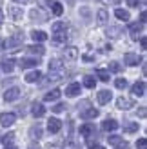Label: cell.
I'll list each match as a JSON object with an SVG mask.
<instances>
[{
  "label": "cell",
  "mask_w": 147,
  "mask_h": 149,
  "mask_svg": "<svg viewBox=\"0 0 147 149\" xmlns=\"http://www.w3.org/2000/svg\"><path fill=\"white\" fill-rule=\"evenodd\" d=\"M31 36H33L35 42H44V40H47V33H44V31H33Z\"/></svg>",
  "instance_id": "cb8c5ba5"
},
{
  "label": "cell",
  "mask_w": 147,
  "mask_h": 149,
  "mask_svg": "<svg viewBox=\"0 0 147 149\" xmlns=\"http://www.w3.org/2000/svg\"><path fill=\"white\" fill-rule=\"evenodd\" d=\"M138 4H140V0H127L129 7H138Z\"/></svg>",
  "instance_id": "ab89813d"
},
{
  "label": "cell",
  "mask_w": 147,
  "mask_h": 149,
  "mask_svg": "<svg viewBox=\"0 0 147 149\" xmlns=\"http://www.w3.org/2000/svg\"><path fill=\"white\" fill-rule=\"evenodd\" d=\"M51 11H53V15H56V17H60V15L64 13V7L60 2H53L51 4Z\"/></svg>",
  "instance_id": "d4e9b609"
},
{
  "label": "cell",
  "mask_w": 147,
  "mask_h": 149,
  "mask_svg": "<svg viewBox=\"0 0 147 149\" xmlns=\"http://www.w3.org/2000/svg\"><path fill=\"white\" fill-rule=\"evenodd\" d=\"M96 77L102 82H109V71L107 69H96Z\"/></svg>",
  "instance_id": "83f0119b"
},
{
  "label": "cell",
  "mask_w": 147,
  "mask_h": 149,
  "mask_svg": "<svg viewBox=\"0 0 147 149\" xmlns=\"http://www.w3.org/2000/svg\"><path fill=\"white\" fill-rule=\"evenodd\" d=\"M116 149H129V144L127 142H122L120 146H116Z\"/></svg>",
  "instance_id": "b9f144b4"
},
{
  "label": "cell",
  "mask_w": 147,
  "mask_h": 149,
  "mask_svg": "<svg viewBox=\"0 0 147 149\" xmlns=\"http://www.w3.org/2000/svg\"><path fill=\"white\" fill-rule=\"evenodd\" d=\"M122 142H123V138H122V136H116V135L109 136V144H111V146H114V147H116V146H120Z\"/></svg>",
  "instance_id": "1f68e13d"
},
{
  "label": "cell",
  "mask_w": 147,
  "mask_h": 149,
  "mask_svg": "<svg viewBox=\"0 0 147 149\" xmlns=\"http://www.w3.org/2000/svg\"><path fill=\"white\" fill-rule=\"evenodd\" d=\"M131 93H133V96H144L145 95V82L144 80L136 82V84L131 87Z\"/></svg>",
  "instance_id": "277c9868"
},
{
  "label": "cell",
  "mask_w": 147,
  "mask_h": 149,
  "mask_svg": "<svg viewBox=\"0 0 147 149\" xmlns=\"http://www.w3.org/2000/svg\"><path fill=\"white\" fill-rule=\"evenodd\" d=\"M40 78H42V73H40L38 69H35V71H31V73L26 74V82H29V84H33V82H38Z\"/></svg>",
  "instance_id": "2e32d148"
},
{
  "label": "cell",
  "mask_w": 147,
  "mask_h": 149,
  "mask_svg": "<svg viewBox=\"0 0 147 149\" xmlns=\"http://www.w3.org/2000/svg\"><path fill=\"white\" fill-rule=\"evenodd\" d=\"M0 22H2V13H0Z\"/></svg>",
  "instance_id": "bcb514c9"
},
{
  "label": "cell",
  "mask_w": 147,
  "mask_h": 149,
  "mask_svg": "<svg viewBox=\"0 0 147 149\" xmlns=\"http://www.w3.org/2000/svg\"><path fill=\"white\" fill-rule=\"evenodd\" d=\"M87 146H89V149H105L104 146H98V144H94L93 140H87Z\"/></svg>",
  "instance_id": "74e56055"
},
{
  "label": "cell",
  "mask_w": 147,
  "mask_h": 149,
  "mask_svg": "<svg viewBox=\"0 0 147 149\" xmlns=\"http://www.w3.org/2000/svg\"><path fill=\"white\" fill-rule=\"evenodd\" d=\"M26 51H29V53H33V55H44V53H46V49H44L40 44H35V46H27Z\"/></svg>",
  "instance_id": "d6986e66"
},
{
  "label": "cell",
  "mask_w": 147,
  "mask_h": 149,
  "mask_svg": "<svg viewBox=\"0 0 147 149\" xmlns=\"http://www.w3.org/2000/svg\"><path fill=\"white\" fill-rule=\"evenodd\" d=\"M51 31L55 33H62V31H67V26H65V22H55L53 26H51Z\"/></svg>",
  "instance_id": "ffe728a7"
},
{
  "label": "cell",
  "mask_w": 147,
  "mask_h": 149,
  "mask_svg": "<svg viewBox=\"0 0 147 149\" xmlns=\"http://www.w3.org/2000/svg\"><path fill=\"white\" fill-rule=\"evenodd\" d=\"M138 127H140V125H138L136 122H129V124L123 125V131H126V133H136Z\"/></svg>",
  "instance_id": "4316f807"
},
{
  "label": "cell",
  "mask_w": 147,
  "mask_h": 149,
  "mask_svg": "<svg viewBox=\"0 0 147 149\" xmlns=\"http://www.w3.org/2000/svg\"><path fill=\"white\" fill-rule=\"evenodd\" d=\"M136 147L138 149H147V138H140L136 142Z\"/></svg>",
  "instance_id": "d590c367"
},
{
  "label": "cell",
  "mask_w": 147,
  "mask_h": 149,
  "mask_svg": "<svg viewBox=\"0 0 147 149\" xmlns=\"http://www.w3.org/2000/svg\"><path fill=\"white\" fill-rule=\"evenodd\" d=\"M13 2H17V4H26L27 0H13Z\"/></svg>",
  "instance_id": "f6af8a7d"
},
{
  "label": "cell",
  "mask_w": 147,
  "mask_h": 149,
  "mask_svg": "<svg viewBox=\"0 0 147 149\" xmlns=\"http://www.w3.org/2000/svg\"><path fill=\"white\" fill-rule=\"evenodd\" d=\"M80 135L85 136V138H89L91 135H94V125H93V124H84V125H80Z\"/></svg>",
  "instance_id": "30bf717a"
},
{
  "label": "cell",
  "mask_w": 147,
  "mask_h": 149,
  "mask_svg": "<svg viewBox=\"0 0 147 149\" xmlns=\"http://www.w3.org/2000/svg\"><path fill=\"white\" fill-rule=\"evenodd\" d=\"M29 136H31L33 140H40V138H42V125H40V124L33 125V127L29 129Z\"/></svg>",
  "instance_id": "5bb4252c"
},
{
  "label": "cell",
  "mask_w": 147,
  "mask_h": 149,
  "mask_svg": "<svg viewBox=\"0 0 147 149\" xmlns=\"http://www.w3.org/2000/svg\"><path fill=\"white\" fill-rule=\"evenodd\" d=\"M31 113H33L35 118H42L44 115H46V107H44L40 102H35L33 106H31Z\"/></svg>",
  "instance_id": "5b68a950"
},
{
  "label": "cell",
  "mask_w": 147,
  "mask_h": 149,
  "mask_svg": "<svg viewBox=\"0 0 147 149\" xmlns=\"http://www.w3.org/2000/svg\"><path fill=\"white\" fill-rule=\"evenodd\" d=\"M98 115H100V111H98V109H94V107L85 109V111H82V113H80V116H82L84 120H91V118H96Z\"/></svg>",
  "instance_id": "7c38bea8"
},
{
  "label": "cell",
  "mask_w": 147,
  "mask_h": 149,
  "mask_svg": "<svg viewBox=\"0 0 147 149\" xmlns=\"http://www.w3.org/2000/svg\"><path fill=\"white\" fill-rule=\"evenodd\" d=\"M18 65H20L22 69H27V68H36V65H38V60H36V58H20Z\"/></svg>",
  "instance_id": "52a82bcc"
},
{
  "label": "cell",
  "mask_w": 147,
  "mask_h": 149,
  "mask_svg": "<svg viewBox=\"0 0 147 149\" xmlns=\"http://www.w3.org/2000/svg\"><path fill=\"white\" fill-rule=\"evenodd\" d=\"M140 24H145V11H142L140 15Z\"/></svg>",
  "instance_id": "ee69618b"
},
{
  "label": "cell",
  "mask_w": 147,
  "mask_h": 149,
  "mask_svg": "<svg viewBox=\"0 0 147 149\" xmlns=\"http://www.w3.org/2000/svg\"><path fill=\"white\" fill-rule=\"evenodd\" d=\"M96 18H98V24H107V20H109V13L105 9H100L96 13Z\"/></svg>",
  "instance_id": "603a6c76"
},
{
  "label": "cell",
  "mask_w": 147,
  "mask_h": 149,
  "mask_svg": "<svg viewBox=\"0 0 147 149\" xmlns=\"http://www.w3.org/2000/svg\"><path fill=\"white\" fill-rule=\"evenodd\" d=\"M60 129H62V122L58 120V118H49V120H47V131L49 133L55 135V133H58Z\"/></svg>",
  "instance_id": "3957f363"
},
{
  "label": "cell",
  "mask_w": 147,
  "mask_h": 149,
  "mask_svg": "<svg viewBox=\"0 0 147 149\" xmlns=\"http://www.w3.org/2000/svg\"><path fill=\"white\" fill-rule=\"evenodd\" d=\"M84 86L89 87V89H93L94 86H96V78L91 77V74H87V77H84Z\"/></svg>",
  "instance_id": "484cf974"
},
{
  "label": "cell",
  "mask_w": 147,
  "mask_h": 149,
  "mask_svg": "<svg viewBox=\"0 0 147 149\" xmlns=\"http://www.w3.org/2000/svg\"><path fill=\"white\" fill-rule=\"evenodd\" d=\"M20 42H22V38H20V36H15V38L6 40V44H4V46H7V47H13V46H18Z\"/></svg>",
  "instance_id": "f546056e"
},
{
  "label": "cell",
  "mask_w": 147,
  "mask_h": 149,
  "mask_svg": "<svg viewBox=\"0 0 147 149\" xmlns=\"http://www.w3.org/2000/svg\"><path fill=\"white\" fill-rule=\"evenodd\" d=\"M114 15H116V18H118V20H123V22H127V20L131 18L129 11H126V9H116Z\"/></svg>",
  "instance_id": "7402d4cb"
},
{
  "label": "cell",
  "mask_w": 147,
  "mask_h": 149,
  "mask_svg": "<svg viewBox=\"0 0 147 149\" xmlns=\"http://www.w3.org/2000/svg\"><path fill=\"white\" fill-rule=\"evenodd\" d=\"M53 40H55V42H65V40H67V31H62V33H55Z\"/></svg>",
  "instance_id": "f1b7e54d"
},
{
  "label": "cell",
  "mask_w": 147,
  "mask_h": 149,
  "mask_svg": "<svg viewBox=\"0 0 147 149\" xmlns=\"http://www.w3.org/2000/svg\"><path fill=\"white\" fill-rule=\"evenodd\" d=\"M98 104H102V106H105V104H109V100L113 98V95H111V91H107V89H104V91H100L98 93Z\"/></svg>",
  "instance_id": "9c48e42d"
},
{
  "label": "cell",
  "mask_w": 147,
  "mask_h": 149,
  "mask_svg": "<svg viewBox=\"0 0 147 149\" xmlns=\"http://www.w3.org/2000/svg\"><path fill=\"white\" fill-rule=\"evenodd\" d=\"M6 149H15V147H6Z\"/></svg>",
  "instance_id": "7dc6e473"
},
{
  "label": "cell",
  "mask_w": 147,
  "mask_h": 149,
  "mask_svg": "<svg viewBox=\"0 0 147 149\" xmlns=\"http://www.w3.org/2000/svg\"><path fill=\"white\" fill-rule=\"evenodd\" d=\"M18 96H20V89H18V87H9V89L4 93V100H6V102H15Z\"/></svg>",
  "instance_id": "7a4b0ae2"
},
{
  "label": "cell",
  "mask_w": 147,
  "mask_h": 149,
  "mask_svg": "<svg viewBox=\"0 0 147 149\" xmlns=\"http://www.w3.org/2000/svg\"><path fill=\"white\" fill-rule=\"evenodd\" d=\"M116 127H118V122L113 120V118H107V120L102 122V129L104 131H114Z\"/></svg>",
  "instance_id": "4fadbf2b"
},
{
  "label": "cell",
  "mask_w": 147,
  "mask_h": 149,
  "mask_svg": "<svg viewBox=\"0 0 147 149\" xmlns=\"http://www.w3.org/2000/svg\"><path fill=\"white\" fill-rule=\"evenodd\" d=\"M116 106H118V109H131L135 104H133V100L126 98V96H120V98L116 100Z\"/></svg>",
  "instance_id": "8fae6325"
},
{
  "label": "cell",
  "mask_w": 147,
  "mask_h": 149,
  "mask_svg": "<svg viewBox=\"0 0 147 149\" xmlns=\"http://www.w3.org/2000/svg\"><path fill=\"white\" fill-rule=\"evenodd\" d=\"M114 86L118 87V89H126L127 87V80L126 78H116L114 80Z\"/></svg>",
  "instance_id": "d6a6232c"
},
{
  "label": "cell",
  "mask_w": 147,
  "mask_h": 149,
  "mask_svg": "<svg viewBox=\"0 0 147 149\" xmlns=\"http://www.w3.org/2000/svg\"><path fill=\"white\" fill-rule=\"evenodd\" d=\"M123 62H126L127 65H138L142 62V58L138 56L136 53H126V56H123Z\"/></svg>",
  "instance_id": "8992f818"
},
{
  "label": "cell",
  "mask_w": 147,
  "mask_h": 149,
  "mask_svg": "<svg viewBox=\"0 0 147 149\" xmlns=\"http://www.w3.org/2000/svg\"><path fill=\"white\" fill-rule=\"evenodd\" d=\"M142 27H144V24H138V22H136V24H131V33H138V31H142Z\"/></svg>",
  "instance_id": "e575fe53"
},
{
  "label": "cell",
  "mask_w": 147,
  "mask_h": 149,
  "mask_svg": "<svg viewBox=\"0 0 147 149\" xmlns=\"http://www.w3.org/2000/svg\"><path fill=\"white\" fill-rule=\"evenodd\" d=\"M64 55H65L67 60H76V58H78V49L76 47H65Z\"/></svg>",
  "instance_id": "e0dca14e"
},
{
  "label": "cell",
  "mask_w": 147,
  "mask_h": 149,
  "mask_svg": "<svg viewBox=\"0 0 147 149\" xmlns=\"http://www.w3.org/2000/svg\"><path fill=\"white\" fill-rule=\"evenodd\" d=\"M120 64L118 62H111V64H109V71H111V73H120Z\"/></svg>",
  "instance_id": "836d02e7"
},
{
  "label": "cell",
  "mask_w": 147,
  "mask_h": 149,
  "mask_svg": "<svg viewBox=\"0 0 147 149\" xmlns=\"http://www.w3.org/2000/svg\"><path fill=\"white\" fill-rule=\"evenodd\" d=\"M9 13H11V17H13L15 20H20V18H22V9H18V7H11Z\"/></svg>",
  "instance_id": "4dcf8cb0"
},
{
  "label": "cell",
  "mask_w": 147,
  "mask_h": 149,
  "mask_svg": "<svg viewBox=\"0 0 147 149\" xmlns=\"http://www.w3.org/2000/svg\"><path fill=\"white\" fill-rule=\"evenodd\" d=\"M64 109H65V104H56V106L53 107V111H55V113H62Z\"/></svg>",
  "instance_id": "f35d334b"
},
{
  "label": "cell",
  "mask_w": 147,
  "mask_h": 149,
  "mask_svg": "<svg viewBox=\"0 0 147 149\" xmlns=\"http://www.w3.org/2000/svg\"><path fill=\"white\" fill-rule=\"evenodd\" d=\"M13 136H15V135H13V133H9V135H6V136H4V144L7 146V144H9V142H11V140H13Z\"/></svg>",
  "instance_id": "60d3db41"
},
{
  "label": "cell",
  "mask_w": 147,
  "mask_h": 149,
  "mask_svg": "<svg viewBox=\"0 0 147 149\" xmlns=\"http://www.w3.org/2000/svg\"><path fill=\"white\" fill-rule=\"evenodd\" d=\"M60 95H62V91H60V89H53V91L46 93V96H44V100H46V102H55V100H58V98H60Z\"/></svg>",
  "instance_id": "9a60e30c"
},
{
  "label": "cell",
  "mask_w": 147,
  "mask_h": 149,
  "mask_svg": "<svg viewBox=\"0 0 147 149\" xmlns=\"http://www.w3.org/2000/svg\"><path fill=\"white\" fill-rule=\"evenodd\" d=\"M15 120H17V115H15V113H2V115H0V125H4V127L13 125Z\"/></svg>",
  "instance_id": "6da1fadb"
},
{
  "label": "cell",
  "mask_w": 147,
  "mask_h": 149,
  "mask_svg": "<svg viewBox=\"0 0 147 149\" xmlns=\"http://www.w3.org/2000/svg\"><path fill=\"white\" fill-rule=\"evenodd\" d=\"M140 46H142V49H145V47H147V40H145V36L140 40Z\"/></svg>",
  "instance_id": "7bdbcfd3"
},
{
  "label": "cell",
  "mask_w": 147,
  "mask_h": 149,
  "mask_svg": "<svg viewBox=\"0 0 147 149\" xmlns=\"http://www.w3.org/2000/svg\"><path fill=\"white\" fill-rule=\"evenodd\" d=\"M56 71H62V62L58 60V58L49 62V73H56Z\"/></svg>",
  "instance_id": "44dd1931"
},
{
  "label": "cell",
  "mask_w": 147,
  "mask_h": 149,
  "mask_svg": "<svg viewBox=\"0 0 147 149\" xmlns=\"http://www.w3.org/2000/svg\"><path fill=\"white\" fill-rule=\"evenodd\" d=\"M65 95L67 96H78L80 95V84L78 82H73V84H69L65 87Z\"/></svg>",
  "instance_id": "ba28073f"
},
{
  "label": "cell",
  "mask_w": 147,
  "mask_h": 149,
  "mask_svg": "<svg viewBox=\"0 0 147 149\" xmlns=\"http://www.w3.org/2000/svg\"><path fill=\"white\" fill-rule=\"evenodd\" d=\"M2 69L6 73H11L15 69V60H13V58H4V60H2Z\"/></svg>",
  "instance_id": "ac0fdd59"
},
{
  "label": "cell",
  "mask_w": 147,
  "mask_h": 149,
  "mask_svg": "<svg viewBox=\"0 0 147 149\" xmlns=\"http://www.w3.org/2000/svg\"><path fill=\"white\" fill-rule=\"evenodd\" d=\"M120 33H122L120 27H111V29H109V35H111V36H120Z\"/></svg>",
  "instance_id": "8d00e7d4"
}]
</instances>
